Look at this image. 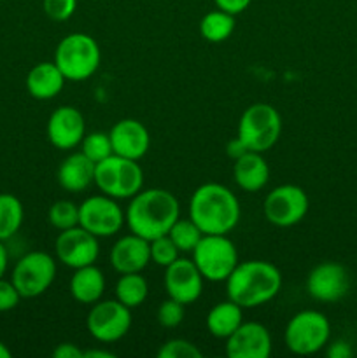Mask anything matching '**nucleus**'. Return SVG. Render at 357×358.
Here are the masks:
<instances>
[{"label": "nucleus", "instance_id": "nucleus-1", "mask_svg": "<svg viewBox=\"0 0 357 358\" xmlns=\"http://www.w3.org/2000/svg\"><path fill=\"white\" fill-rule=\"evenodd\" d=\"M181 215L177 198L164 189H146L136 192L126 208V224L133 234L147 241L168 234Z\"/></svg>", "mask_w": 357, "mask_h": 358}, {"label": "nucleus", "instance_id": "nucleus-2", "mask_svg": "<svg viewBox=\"0 0 357 358\" xmlns=\"http://www.w3.org/2000/svg\"><path fill=\"white\" fill-rule=\"evenodd\" d=\"M240 203L226 185L209 182L192 192L189 219L203 234H227L240 220Z\"/></svg>", "mask_w": 357, "mask_h": 358}, {"label": "nucleus", "instance_id": "nucleus-3", "mask_svg": "<svg viewBox=\"0 0 357 358\" xmlns=\"http://www.w3.org/2000/svg\"><path fill=\"white\" fill-rule=\"evenodd\" d=\"M282 287L279 268L268 261L238 262L226 280L227 299L241 308H258L270 303Z\"/></svg>", "mask_w": 357, "mask_h": 358}, {"label": "nucleus", "instance_id": "nucleus-4", "mask_svg": "<svg viewBox=\"0 0 357 358\" xmlns=\"http://www.w3.org/2000/svg\"><path fill=\"white\" fill-rule=\"evenodd\" d=\"M102 62L100 45L88 34H70L62 38L55 52V63L66 80H86Z\"/></svg>", "mask_w": 357, "mask_h": 358}, {"label": "nucleus", "instance_id": "nucleus-5", "mask_svg": "<svg viewBox=\"0 0 357 358\" xmlns=\"http://www.w3.org/2000/svg\"><path fill=\"white\" fill-rule=\"evenodd\" d=\"M94 185L114 199H132L142 191L144 171L135 159L111 154L94 166Z\"/></svg>", "mask_w": 357, "mask_h": 358}, {"label": "nucleus", "instance_id": "nucleus-6", "mask_svg": "<svg viewBox=\"0 0 357 358\" xmlns=\"http://www.w3.org/2000/svg\"><path fill=\"white\" fill-rule=\"evenodd\" d=\"M282 133V117L268 103H254L241 114L238 121V136L245 149L266 152L272 149Z\"/></svg>", "mask_w": 357, "mask_h": 358}, {"label": "nucleus", "instance_id": "nucleus-7", "mask_svg": "<svg viewBox=\"0 0 357 358\" xmlns=\"http://www.w3.org/2000/svg\"><path fill=\"white\" fill-rule=\"evenodd\" d=\"M192 262L209 282H226L238 264V252L226 234H203L192 250Z\"/></svg>", "mask_w": 357, "mask_h": 358}, {"label": "nucleus", "instance_id": "nucleus-8", "mask_svg": "<svg viewBox=\"0 0 357 358\" xmlns=\"http://www.w3.org/2000/svg\"><path fill=\"white\" fill-rule=\"evenodd\" d=\"M331 338V324L324 313L304 310L294 315L284 332V341L289 352L296 355H314L321 352Z\"/></svg>", "mask_w": 357, "mask_h": 358}, {"label": "nucleus", "instance_id": "nucleus-9", "mask_svg": "<svg viewBox=\"0 0 357 358\" xmlns=\"http://www.w3.org/2000/svg\"><path fill=\"white\" fill-rule=\"evenodd\" d=\"M56 278V262L46 252H30L16 262L10 282L21 297H38L52 285Z\"/></svg>", "mask_w": 357, "mask_h": 358}, {"label": "nucleus", "instance_id": "nucleus-10", "mask_svg": "<svg viewBox=\"0 0 357 358\" xmlns=\"http://www.w3.org/2000/svg\"><path fill=\"white\" fill-rule=\"evenodd\" d=\"M308 206V196L300 185L284 184L270 191L262 205V212L266 220L273 226L290 227L307 217Z\"/></svg>", "mask_w": 357, "mask_h": 358}, {"label": "nucleus", "instance_id": "nucleus-11", "mask_svg": "<svg viewBox=\"0 0 357 358\" xmlns=\"http://www.w3.org/2000/svg\"><path fill=\"white\" fill-rule=\"evenodd\" d=\"M91 338L100 343H115L128 334L132 327V311L121 301L94 303L86 320Z\"/></svg>", "mask_w": 357, "mask_h": 358}, {"label": "nucleus", "instance_id": "nucleus-12", "mask_svg": "<svg viewBox=\"0 0 357 358\" xmlns=\"http://www.w3.org/2000/svg\"><path fill=\"white\" fill-rule=\"evenodd\" d=\"M125 222L122 208L107 194L91 196L79 205V226L97 238L114 236Z\"/></svg>", "mask_w": 357, "mask_h": 358}, {"label": "nucleus", "instance_id": "nucleus-13", "mask_svg": "<svg viewBox=\"0 0 357 358\" xmlns=\"http://www.w3.org/2000/svg\"><path fill=\"white\" fill-rule=\"evenodd\" d=\"M56 259L62 264L72 269L84 268V266L94 264L100 255V245L98 238L86 231L84 227L76 226L59 233L55 243Z\"/></svg>", "mask_w": 357, "mask_h": 358}, {"label": "nucleus", "instance_id": "nucleus-14", "mask_svg": "<svg viewBox=\"0 0 357 358\" xmlns=\"http://www.w3.org/2000/svg\"><path fill=\"white\" fill-rule=\"evenodd\" d=\"M164 269H167L164 271V289H167L168 297L178 301L184 306L200 299L205 278L198 271L192 259L178 257Z\"/></svg>", "mask_w": 357, "mask_h": 358}, {"label": "nucleus", "instance_id": "nucleus-15", "mask_svg": "<svg viewBox=\"0 0 357 358\" xmlns=\"http://www.w3.org/2000/svg\"><path fill=\"white\" fill-rule=\"evenodd\" d=\"M349 273L338 262H322L315 266L307 278V290L315 301L336 303L349 292Z\"/></svg>", "mask_w": 357, "mask_h": 358}, {"label": "nucleus", "instance_id": "nucleus-16", "mask_svg": "<svg viewBox=\"0 0 357 358\" xmlns=\"http://www.w3.org/2000/svg\"><path fill=\"white\" fill-rule=\"evenodd\" d=\"M48 138L56 149L70 150L80 145L86 135L84 115L76 107H58L48 121Z\"/></svg>", "mask_w": 357, "mask_h": 358}, {"label": "nucleus", "instance_id": "nucleus-17", "mask_svg": "<svg viewBox=\"0 0 357 358\" xmlns=\"http://www.w3.org/2000/svg\"><path fill=\"white\" fill-rule=\"evenodd\" d=\"M272 353V336L258 322L241 324L226 339V355L230 358H268Z\"/></svg>", "mask_w": 357, "mask_h": 358}, {"label": "nucleus", "instance_id": "nucleus-18", "mask_svg": "<svg viewBox=\"0 0 357 358\" xmlns=\"http://www.w3.org/2000/svg\"><path fill=\"white\" fill-rule=\"evenodd\" d=\"M112 152L128 159H142L150 147V135L136 119H121L108 131Z\"/></svg>", "mask_w": 357, "mask_h": 358}, {"label": "nucleus", "instance_id": "nucleus-19", "mask_svg": "<svg viewBox=\"0 0 357 358\" xmlns=\"http://www.w3.org/2000/svg\"><path fill=\"white\" fill-rule=\"evenodd\" d=\"M150 262V243L139 234L119 238L111 250V264L121 275L140 273Z\"/></svg>", "mask_w": 357, "mask_h": 358}, {"label": "nucleus", "instance_id": "nucleus-20", "mask_svg": "<svg viewBox=\"0 0 357 358\" xmlns=\"http://www.w3.org/2000/svg\"><path fill=\"white\" fill-rule=\"evenodd\" d=\"M233 177L240 189L247 192H258L268 184L270 166L265 157L261 156V152L247 150L234 159Z\"/></svg>", "mask_w": 357, "mask_h": 358}, {"label": "nucleus", "instance_id": "nucleus-21", "mask_svg": "<svg viewBox=\"0 0 357 358\" xmlns=\"http://www.w3.org/2000/svg\"><path fill=\"white\" fill-rule=\"evenodd\" d=\"M94 166L97 164L83 152L70 154L58 168L59 185L69 192L86 191L91 184H94Z\"/></svg>", "mask_w": 357, "mask_h": 358}, {"label": "nucleus", "instance_id": "nucleus-22", "mask_svg": "<svg viewBox=\"0 0 357 358\" xmlns=\"http://www.w3.org/2000/svg\"><path fill=\"white\" fill-rule=\"evenodd\" d=\"M65 76L55 62L37 63L27 76V90L35 100H51L62 93Z\"/></svg>", "mask_w": 357, "mask_h": 358}, {"label": "nucleus", "instance_id": "nucleus-23", "mask_svg": "<svg viewBox=\"0 0 357 358\" xmlns=\"http://www.w3.org/2000/svg\"><path fill=\"white\" fill-rule=\"evenodd\" d=\"M105 290V276L94 264L76 269L70 278V294L77 303L94 304Z\"/></svg>", "mask_w": 357, "mask_h": 358}, {"label": "nucleus", "instance_id": "nucleus-24", "mask_svg": "<svg viewBox=\"0 0 357 358\" xmlns=\"http://www.w3.org/2000/svg\"><path fill=\"white\" fill-rule=\"evenodd\" d=\"M244 308L233 301H224L216 304L206 315V329L214 338L227 339L241 324H244Z\"/></svg>", "mask_w": 357, "mask_h": 358}, {"label": "nucleus", "instance_id": "nucleus-25", "mask_svg": "<svg viewBox=\"0 0 357 358\" xmlns=\"http://www.w3.org/2000/svg\"><path fill=\"white\" fill-rule=\"evenodd\" d=\"M234 31V16L233 14L226 13L223 9L210 10L200 21V34L205 38L206 42H219L227 41L231 34Z\"/></svg>", "mask_w": 357, "mask_h": 358}, {"label": "nucleus", "instance_id": "nucleus-26", "mask_svg": "<svg viewBox=\"0 0 357 358\" xmlns=\"http://www.w3.org/2000/svg\"><path fill=\"white\" fill-rule=\"evenodd\" d=\"M147 296H149V285L140 273H126L115 283V297L130 310L140 306Z\"/></svg>", "mask_w": 357, "mask_h": 358}, {"label": "nucleus", "instance_id": "nucleus-27", "mask_svg": "<svg viewBox=\"0 0 357 358\" xmlns=\"http://www.w3.org/2000/svg\"><path fill=\"white\" fill-rule=\"evenodd\" d=\"M24 219V210L14 194H0V240L6 241L20 231Z\"/></svg>", "mask_w": 357, "mask_h": 358}, {"label": "nucleus", "instance_id": "nucleus-28", "mask_svg": "<svg viewBox=\"0 0 357 358\" xmlns=\"http://www.w3.org/2000/svg\"><path fill=\"white\" fill-rule=\"evenodd\" d=\"M168 236L172 238L175 247L181 252H192L198 241L202 240L203 233L191 219H181L178 217L174 226L170 227V231H168Z\"/></svg>", "mask_w": 357, "mask_h": 358}, {"label": "nucleus", "instance_id": "nucleus-29", "mask_svg": "<svg viewBox=\"0 0 357 358\" xmlns=\"http://www.w3.org/2000/svg\"><path fill=\"white\" fill-rule=\"evenodd\" d=\"M48 219L49 224L58 231L79 226V205H76L74 201H66V199H59L49 206Z\"/></svg>", "mask_w": 357, "mask_h": 358}, {"label": "nucleus", "instance_id": "nucleus-30", "mask_svg": "<svg viewBox=\"0 0 357 358\" xmlns=\"http://www.w3.org/2000/svg\"><path fill=\"white\" fill-rule=\"evenodd\" d=\"M80 152L86 157H90L94 164L104 161L112 152V143L108 133L104 131H93L84 135L83 142H80Z\"/></svg>", "mask_w": 357, "mask_h": 358}, {"label": "nucleus", "instance_id": "nucleus-31", "mask_svg": "<svg viewBox=\"0 0 357 358\" xmlns=\"http://www.w3.org/2000/svg\"><path fill=\"white\" fill-rule=\"evenodd\" d=\"M149 243H150V261H153L154 264L161 266V268H168L172 262L177 261L178 254H181V250L175 247V243L172 241V238L168 236V234H164V236H160V238H154V240H150Z\"/></svg>", "mask_w": 357, "mask_h": 358}, {"label": "nucleus", "instance_id": "nucleus-32", "mask_svg": "<svg viewBox=\"0 0 357 358\" xmlns=\"http://www.w3.org/2000/svg\"><path fill=\"white\" fill-rule=\"evenodd\" d=\"M203 353L195 343L186 339H170L158 350V358H202Z\"/></svg>", "mask_w": 357, "mask_h": 358}, {"label": "nucleus", "instance_id": "nucleus-33", "mask_svg": "<svg viewBox=\"0 0 357 358\" xmlns=\"http://www.w3.org/2000/svg\"><path fill=\"white\" fill-rule=\"evenodd\" d=\"M158 322H160L161 327L174 329L178 327L184 320V304H181L175 299H167L160 304L158 308Z\"/></svg>", "mask_w": 357, "mask_h": 358}, {"label": "nucleus", "instance_id": "nucleus-34", "mask_svg": "<svg viewBox=\"0 0 357 358\" xmlns=\"http://www.w3.org/2000/svg\"><path fill=\"white\" fill-rule=\"evenodd\" d=\"M42 7L49 20L62 23L74 16L77 9V0H42Z\"/></svg>", "mask_w": 357, "mask_h": 358}, {"label": "nucleus", "instance_id": "nucleus-35", "mask_svg": "<svg viewBox=\"0 0 357 358\" xmlns=\"http://www.w3.org/2000/svg\"><path fill=\"white\" fill-rule=\"evenodd\" d=\"M21 299H23V297L20 296V292H18V289L14 287V283L0 278V313L14 310V308L20 304Z\"/></svg>", "mask_w": 357, "mask_h": 358}, {"label": "nucleus", "instance_id": "nucleus-36", "mask_svg": "<svg viewBox=\"0 0 357 358\" xmlns=\"http://www.w3.org/2000/svg\"><path fill=\"white\" fill-rule=\"evenodd\" d=\"M214 2H216L217 9H223L226 10V13L237 16V14L244 13V10L251 6L252 0H214Z\"/></svg>", "mask_w": 357, "mask_h": 358}, {"label": "nucleus", "instance_id": "nucleus-37", "mask_svg": "<svg viewBox=\"0 0 357 358\" xmlns=\"http://www.w3.org/2000/svg\"><path fill=\"white\" fill-rule=\"evenodd\" d=\"M55 358H84V352L72 343H62L52 350Z\"/></svg>", "mask_w": 357, "mask_h": 358}, {"label": "nucleus", "instance_id": "nucleus-38", "mask_svg": "<svg viewBox=\"0 0 357 358\" xmlns=\"http://www.w3.org/2000/svg\"><path fill=\"white\" fill-rule=\"evenodd\" d=\"M328 357L329 358H350L352 357V348L346 341L343 339H338V341H332L331 345L328 346Z\"/></svg>", "mask_w": 357, "mask_h": 358}, {"label": "nucleus", "instance_id": "nucleus-39", "mask_svg": "<svg viewBox=\"0 0 357 358\" xmlns=\"http://www.w3.org/2000/svg\"><path fill=\"white\" fill-rule=\"evenodd\" d=\"M245 152H247V149H245V145L238 138L231 140L230 145H227V154H230L233 159H237V157H240L241 154H245Z\"/></svg>", "mask_w": 357, "mask_h": 358}, {"label": "nucleus", "instance_id": "nucleus-40", "mask_svg": "<svg viewBox=\"0 0 357 358\" xmlns=\"http://www.w3.org/2000/svg\"><path fill=\"white\" fill-rule=\"evenodd\" d=\"M7 264H9V255H7L6 247H4V241L0 240V278H4V275H6Z\"/></svg>", "mask_w": 357, "mask_h": 358}, {"label": "nucleus", "instance_id": "nucleus-41", "mask_svg": "<svg viewBox=\"0 0 357 358\" xmlns=\"http://www.w3.org/2000/svg\"><path fill=\"white\" fill-rule=\"evenodd\" d=\"M84 358H115V355L107 350H88L84 352Z\"/></svg>", "mask_w": 357, "mask_h": 358}, {"label": "nucleus", "instance_id": "nucleus-42", "mask_svg": "<svg viewBox=\"0 0 357 358\" xmlns=\"http://www.w3.org/2000/svg\"><path fill=\"white\" fill-rule=\"evenodd\" d=\"M10 355H13V353H10V350L7 348L2 341H0V358H10Z\"/></svg>", "mask_w": 357, "mask_h": 358}, {"label": "nucleus", "instance_id": "nucleus-43", "mask_svg": "<svg viewBox=\"0 0 357 358\" xmlns=\"http://www.w3.org/2000/svg\"><path fill=\"white\" fill-rule=\"evenodd\" d=\"M0 2H2V0H0Z\"/></svg>", "mask_w": 357, "mask_h": 358}]
</instances>
